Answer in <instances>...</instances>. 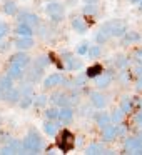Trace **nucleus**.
Masks as SVG:
<instances>
[{
    "mask_svg": "<svg viewBox=\"0 0 142 155\" xmlns=\"http://www.w3.org/2000/svg\"><path fill=\"white\" fill-rule=\"evenodd\" d=\"M22 143H24V153H39L44 150V140L35 128H29Z\"/></svg>",
    "mask_w": 142,
    "mask_h": 155,
    "instance_id": "nucleus-1",
    "label": "nucleus"
},
{
    "mask_svg": "<svg viewBox=\"0 0 142 155\" xmlns=\"http://www.w3.org/2000/svg\"><path fill=\"white\" fill-rule=\"evenodd\" d=\"M55 147H57L62 153L72 152L77 147V145H75V135L72 134L70 130H67V128H62L57 134V137H55Z\"/></svg>",
    "mask_w": 142,
    "mask_h": 155,
    "instance_id": "nucleus-2",
    "label": "nucleus"
},
{
    "mask_svg": "<svg viewBox=\"0 0 142 155\" xmlns=\"http://www.w3.org/2000/svg\"><path fill=\"white\" fill-rule=\"evenodd\" d=\"M45 14L52 22L57 24V22H62L65 18V7L59 2L52 0V2H47V5H45Z\"/></svg>",
    "mask_w": 142,
    "mask_h": 155,
    "instance_id": "nucleus-3",
    "label": "nucleus"
},
{
    "mask_svg": "<svg viewBox=\"0 0 142 155\" xmlns=\"http://www.w3.org/2000/svg\"><path fill=\"white\" fill-rule=\"evenodd\" d=\"M102 27L110 34L112 38H122L129 30L125 22H122V20H109L105 24H102Z\"/></svg>",
    "mask_w": 142,
    "mask_h": 155,
    "instance_id": "nucleus-4",
    "label": "nucleus"
},
{
    "mask_svg": "<svg viewBox=\"0 0 142 155\" xmlns=\"http://www.w3.org/2000/svg\"><path fill=\"white\" fill-rule=\"evenodd\" d=\"M89 100H90L92 107H95L97 110H104L109 105V97L105 94H102L99 88L94 92H89Z\"/></svg>",
    "mask_w": 142,
    "mask_h": 155,
    "instance_id": "nucleus-5",
    "label": "nucleus"
},
{
    "mask_svg": "<svg viewBox=\"0 0 142 155\" xmlns=\"http://www.w3.org/2000/svg\"><path fill=\"white\" fill-rule=\"evenodd\" d=\"M65 82V77H64V74H50V75H47V77L42 80V87L45 88V90H50V88H55V87H59V85H62Z\"/></svg>",
    "mask_w": 142,
    "mask_h": 155,
    "instance_id": "nucleus-6",
    "label": "nucleus"
},
{
    "mask_svg": "<svg viewBox=\"0 0 142 155\" xmlns=\"http://www.w3.org/2000/svg\"><path fill=\"white\" fill-rule=\"evenodd\" d=\"M100 130H102V134H100L102 142H105V143H109V142H114L115 138L120 137V135H119V127H117L115 124H109L107 127L100 128Z\"/></svg>",
    "mask_w": 142,
    "mask_h": 155,
    "instance_id": "nucleus-7",
    "label": "nucleus"
},
{
    "mask_svg": "<svg viewBox=\"0 0 142 155\" xmlns=\"http://www.w3.org/2000/svg\"><path fill=\"white\" fill-rule=\"evenodd\" d=\"M0 153H24V143H22V140L12 138V140H8L7 145L0 148Z\"/></svg>",
    "mask_w": 142,
    "mask_h": 155,
    "instance_id": "nucleus-8",
    "label": "nucleus"
},
{
    "mask_svg": "<svg viewBox=\"0 0 142 155\" xmlns=\"http://www.w3.org/2000/svg\"><path fill=\"white\" fill-rule=\"evenodd\" d=\"M95 80V87L99 88V90H104V88L110 87V84L114 82V74L112 72H102L99 77L94 78Z\"/></svg>",
    "mask_w": 142,
    "mask_h": 155,
    "instance_id": "nucleus-9",
    "label": "nucleus"
},
{
    "mask_svg": "<svg viewBox=\"0 0 142 155\" xmlns=\"http://www.w3.org/2000/svg\"><path fill=\"white\" fill-rule=\"evenodd\" d=\"M17 20L19 22H24V24H27V25H30V27H34V28H37L39 27V24H40V20H39V15L37 14H32V12H20V14H17Z\"/></svg>",
    "mask_w": 142,
    "mask_h": 155,
    "instance_id": "nucleus-10",
    "label": "nucleus"
},
{
    "mask_svg": "<svg viewBox=\"0 0 142 155\" xmlns=\"http://www.w3.org/2000/svg\"><path fill=\"white\" fill-rule=\"evenodd\" d=\"M70 25H72V28H74L77 34H80V35L87 34L89 27H90V24H89L85 18H82V17H74L70 20Z\"/></svg>",
    "mask_w": 142,
    "mask_h": 155,
    "instance_id": "nucleus-11",
    "label": "nucleus"
},
{
    "mask_svg": "<svg viewBox=\"0 0 142 155\" xmlns=\"http://www.w3.org/2000/svg\"><path fill=\"white\" fill-rule=\"evenodd\" d=\"M59 127H60V124H57L55 120H49V118H45V122L42 124V130L47 137H57V134L60 132Z\"/></svg>",
    "mask_w": 142,
    "mask_h": 155,
    "instance_id": "nucleus-12",
    "label": "nucleus"
},
{
    "mask_svg": "<svg viewBox=\"0 0 142 155\" xmlns=\"http://www.w3.org/2000/svg\"><path fill=\"white\" fill-rule=\"evenodd\" d=\"M34 45H35L34 37H17L14 40V47L17 50H30Z\"/></svg>",
    "mask_w": 142,
    "mask_h": 155,
    "instance_id": "nucleus-13",
    "label": "nucleus"
},
{
    "mask_svg": "<svg viewBox=\"0 0 142 155\" xmlns=\"http://www.w3.org/2000/svg\"><path fill=\"white\" fill-rule=\"evenodd\" d=\"M7 75H10L14 80H20V78H24V75H25V67L10 62V65L7 67Z\"/></svg>",
    "mask_w": 142,
    "mask_h": 155,
    "instance_id": "nucleus-14",
    "label": "nucleus"
},
{
    "mask_svg": "<svg viewBox=\"0 0 142 155\" xmlns=\"http://www.w3.org/2000/svg\"><path fill=\"white\" fill-rule=\"evenodd\" d=\"M142 147V140L135 135V137H127L124 140V150L129 152V153H134L137 148Z\"/></svg>",
    "mask_w": 142,
    "mask_h": 155,
    "instance_id": "nucleus-15",
    "label": "nucleus"
},
{
    "mask_svg": "<svg viewBox=\"0 0 142 155\" xmlns=\"http://www.w3.org/2000/svg\"><path fill=\"white\" fill-rule=\"evenodd\" d=\"M72 120H74V108L70 105L60 107V110H59V122L60 124H70Z\"/></svg>",
    "mask_w": 142,
    "mask_h": 155,
    "instance_id": "nucleus-16",
    "label": "nucleus"
},
{
    "mask_svg": "<svg viewBox=\"0 0 142 155\" xmlns=\"http://www.w3.org/2000/svg\"><path fill=\"white\" fill-rule=\"evenodd\" d=\"M32 58L29 57L27 50H17V54H14L10 57V62H14V64H19L22 65V67H27L29 64H30Z\"/></svg>",
    "mask_w": 142,
    "mask_h": 155,
    "instance_id": "nucleus-17",
    "label": "nucleus"
},
{
    "mask_svg": "<svg viewBox=\"0 0 142 155\" xmlns=\"http://www.w3.org/2000/svg\"><path fill=\"white\" fill-rule=\"evenodd\" d=\"M64 60H65V70H69V72H77V70H80V68L84 67V64H82L80 58H75L74 55L64 58Z\"/></svg>",
    "mask_w": 142,
    "mask_h": 155,
    "instance_id": "nucleus-18",
    "label": "nucleus"
},
{
    "mask_svg": "<svg viewBox=\"0 0 142 155\" xmlns=\"http://www.w3.org/2000/svg\"><path fill=\"white\" fill-rule=\"evenodd\" d=\"M15 34H17V37H34V27H30V25L24 24V22H19V25L15 27Z\"/></svg>",
    "mask_w": 142,
    "mask_h": 155,
    "instance_id": "nucleus-19",
    "label": "nucleus"
},
{
    "mask_svg": "<svg viewBox=\"0 0 142 155\" xmlns=\"http://www.w3.org/2000/svg\"><path fill=\"white\" fill-rule=\"evenodd\" d=\"M2 10L8 17H15L19 14V5L15 4V0H5L4 5H2Z\"/></svg>",
    "mask_w": 142,
    "mask_h": 155,
    "instance_id": "nucleus-20",
    "label": "nucleus"
},
{
    "mask_svg": "<svg viewBox=\"0 0 142 155\" xmlns=\"http://www.w3.org/2000/svg\"><path fill=\"white\" fill-rule=\"evenodd\" d=\"M119 107L122 108V110L125 112V114H130V112L135 110V102H134V97H130V95H124L120 100V105Z\"/></svg>",
    "mask_w": 142,
    "mask_h": 155,
    "instance_id": "nucleus-21",
    "label": "nucleus"
},
{
    "mask_svg": "<svg viewBox=\"0 0 142 155\" xmlns=\"http://www.w3.org/2000/svg\"><path fill=\"white\" fill-rule=\"evenodd\" d=\"M20 90L19 88H10L8 92H5V95H4V100L7 102V104H10V105H15V104H19V100H20Z\"/></svg>",
    "mask_w": 142,
    "mask_h": 155,
    "instance_id": "nucleus-22",
    "label": "nucleus"
},
{
    "mask_svg": "<svg viewBox=\"0 0 142 155\" xmlns=\"http://www.w3.org/2000/svg\"><path fill=\"white\" fill-rule=\"evenodd\" d=\"M140 40H142L140 34H139V32H134V30H127V34L122 37V44L124 45H132V44L140 42Z\"/></svg>",
    "mask_w": 142,
    "mask_h": 155,
    "instance_id": "nucleus-23",
    "label": "nucleus"
},
{
    "mask_svg": "<svg viewBox=\"0 0 142 155\" xmlns=\"http://www.w3.org/2000/svg\"><path fill=\"white\" fill-rule=\"evenodd\" d=\"M102 72H105V70H104V67H102L100 64H92V65H89V67L85 68V75H87L89 78H95V77H99V75H100Z\"/></svg>",
    "mask_w": 142,
    "mask_h": 155,
    "instance_id": "nucleus-24",
    "label": "nucleus"
},
{
    "mask_svg": "<svg viewBox=\"0 0 142 155\" xmlns=\"http://www.w3.org/2000/svg\"><path fill=\"white\" fill-rule=\"evenodd\" d=\"M50 100L54 102V105H57V107H65V105H70V100H69V97L65 94H62V92H59V94H54L50 97Z\"/></svg>",
    "mask_w": 142,
    "mask_h": 155,
    "instance_id": "nucleus-25",
    "label": "nucleus"
},
{
    "mask_svg": "<svg viewBox=\"0 0 142 155\" xmlns=\"http://www.w3.org/2000/svg\"><path fill=\"white\" fill-rule=\"evenodd\" d=\"M105 152V147H104V142H94V143H89L85 147V153H104Z\"/></svg>",
    "mask_w": 142,
    "mask_h": 155,
    "instance_id": "nucleus-26",
    "label": "nucleus"
},
{
    "mask_svg": "<svg viewBox=\"0 0 142 155\" xmlns=\"http://www.w3.org/2000/svg\"><path fill=\"white\" fill-rule=\"evenodd\" d=\"M19 90H20V95L22 97H35V88H34V84L32 82H24V84L19 87Z\"/></svg>",
    "mask_w": 142,
    "mask_h": 155,
    "instance_id": "nucleus-27",
    "label": "nucleus"
},
{
    "mask_svg": "<svg viewBox=\"0 0 142 155\" xmlns=\"http://www.w3.org/2000/svg\"><path fill=\"white\" fill-rule=\"evenodd\" d=\"M95 124H97L100 128H104V127H107L109 124H112V118H110V115H109V114L100 112V114L95 115Z\"/></svg>",
    "mask_w": 142,
    "mask_h": 155,
    "instance_id": "nucleus-28",
    "label": "nucleus"
},
{
    "mask_svg": "<svg viewBox=\"0 0 142 155\" xmlns=\"http://www.w3.org/2000/svg\"><path fill=\"white\" fill-rule=\"evenodd\" d=\"M125 112L122 110L120 107H117V108H114L112 110V114H110V118H112V124H115V125H119V124H122L124 122V117H125Z\"/></svg>",
    "mask_w": 142,
    "mask_h": 155,
    "instance_id": "nucleus-29",
    "label": "nucleus"
},
{
    "mask_svg": "<svg viewBox=\"0 0 142 155\" xmlns=\"http://www.w3.org/2000/svg\"><path fill=\"white\" fill-rule=\"evenodd\" d=\"M0 87H2L4 92H8L10 88H14V78L7 74L2 75V77H0Z\"/></svg>",
    "mask_w": 142,
    "mask_h": 155,
    "instance_id": "nucleus-30",
    "label": "nucleus"
},
{
    "mask_svg": "<svg viewBox=\"0 0 142 155\" xmlns=\"http://www.w3.org/2000/svg\"><path fill=\"white\" fill-rule=\"evenodd\" d=\"M100 55H102V47L97 44V45H90V47H89V52H87L85 57H89L90 60H95V58H99Z\"/></svg>",
    "mask_w": 142,
    "mask_h": 155,
    "instance_id": "nucleus-31",
    "label": "nucleus"
},
{
    "mask_svg": "<svg viewBox=\"0 0 142 155\" xmlns=\"http://www.w3.org/2000/svg\"><path fill=\"white\" fill-rule=\"evenodd\" d=\"M110 34H109L107 30H105L104 27H100V30L97 32V35H95V42H97L99 45H102V44H105L107 40H110Z\"/></svg>",
    "mask_w": 142,
    "mask_h": 155,
    "instance_id": "nucleus-32",
    "label": "nucleus"
},
{
    "mask_svg": "<svg viewBox=\"0 0 142 155\" xmlns=\"http://www.w3.org/2000/svg\"><path fill=\"white\" fill-rule=\"evenodd\" d=\"M59 110H60V107L45 108V118H49V120H59Z\"/></svg>",
    "mask_w": 142,
    "mask_h": 155,
    "instance_id": "nucleus-33",
    "label": "nucleus"
},
{
    "mask_svg": "<svg viewBox=\"0 0 142 155\" xmlns=\"http://www.w3.org/2000/svg\"><path fill=\"white\" fill-rule=\"evenodd\" d=\"M82 12H84V15L94 17V15L99 12V7H97V4H85L84 8H82Z\"/></svg>",
    "mask_w": 142,
    "mask_h": 155,
    "instance_id": "nucleus-34",
    "label": "nucleus"
},
{
    "mask_svg": "<svg viewBox=\"0 0 142 155\" xmlns=\"http://www.w3.org/2000/svg\"><path fill=\"white\" fill-rule=\"evenodd\" d=\"M50 64H52L50 55H40V57L35 58V65H39V67H42V68H47Z\"/></svg>",
    "mask_w": 142,
    "mask_h": 155,
    "instance_id": "nucleus-35",
    "label": "nucleus"
},
{
    "mask_svg": "<svg viewBox=\"0 0 142 155\" xmlns=\"http://www.w3.org/2000/svg\"><path fill=\"white\" fill-rule=\"evenodd\" d=\"M49 98L50 97H47L45 94H40V95H37V97H34V107H37V108L44 107V105L49 102Z\"/></svg>",
    "mask_w": 142,
    "mask_h": 155,
    "instance_id": "nucleus-36",
    "label": "nucleus"
},
{
    "mask_svg": "<svg viewBox=\"0 0 142 155\" xmlns=\"http://www.w3.org/2000/svg\"><path fill=\"white\" fill-rule=\"evenodd\" d=\"M127 65H129V57H119L114 60V67L119 68V70H124Z\"/></svg>",
    "mask_w": 142,
    "mask_h": 155,
    "instance_id": "nucleus-37",
    "label": "nucleus"
},
{
    "mask_svg": "<svg viewBox=\"0 0 142 155\" xmlns=\"http://www.w3.org/2000/svg\"><path fill=\"white\" fill-rule=\"evenodd\" d=\"M89 47H90V45H89V42H82V44L77 45V48H75V54L80 55V57H84V55H87Z\"/></svg>",
    "mask_w": 142,
    "mask_h": 155,
    "instance_id": "nucleus-38",
    "label": "nucleus"
},
{
    "mask_svg": "<svg viewBox=\"0 0 142 155\" xmlns=\"http://www.w3.org/2000/svg\"><path fill=\"white\" fill-rule=\"evenodd\" d=\"M8 34H10V25H8V22H0V40H4Z\"/></svg>",
    "mask_w": 142,
    "mask_h": 155,
    "instance_id": "nucleus-39",
    "label": "nucleus"
},
{
    "mask_svg": "<svg viewBox=\"0 0 142 155\" xmlns=\"http://www.w3.org/2000/svg\"><path fill=\"white\" fill-rule=\"evenodd\" d=\"M30 105H34V97H20V100H19V107L20 108H29Z\"/></svg>",
    "mask_w": 142,
    "mask_h": 155,
    "instance_id": "nucleus-40",
    "label": "nucleus"
},
{
    "mask_svg": "<svg viewBox=\"0 0 142 155\" xmlns=\"http://www.w3.org/2000/svg\"><path fill=\"white\" fill-rule=\"evenodd\" d=\"M115 78H117V80L120 82V84L127 85L129 82H130V74H129V70H125V68H124V70H122V72H120V74H119Z\"/></svg>",
    "mask_w": 142,
    "mask_h": 155,
    "instance_id": "nucleus-41",
    "label": "nucleus"
},
{
    "mask_svg": "<svg viewBox=\"0 0 142 155\" xmlns=\"http://www.w3.org/2000/svg\"><path fill=\"white\" fill-rule=\"evenodd\" d=\"M87 75H85V72L84 74H80V75H77V77L74 78V82H72V85H75V87H84L85 85V82H87Z\"/></svg>",
    "mask_w": 142,
    "mask_h": 155,
    "instance_id": "nucleus-42",
    "label": "nucleus"
},
{
    "mask_svg": "<svg viewBox=\"0 0 142 155\" xmlns=\"http://www.w3.org/2000/svg\"><path fill=\"white\" fill-rule=\"evenodd\" d=\"M134 125L137 128H142V112H137L134 117Z\"/></svg>",
    "mask_w": 142,
    "mask_h": 155,
    "instance_id": "nucleus-43",
    "label": "nucleus"
},
{
    "mask_svg": "<svg viewBox=\"0 0 142 155\" xmlns=\"http://www.w3.org/2000/svg\"><path fill=\"white\" fill-rule=\"evenodd\" d=\"M134 60L137 62V64H142V48H137V50L134 52Z\"/></svg>",
    "mask_w": 142,
    "mask_h": 155,
    "instance_id": "nucleus-44",
    "label": "nucleus"
},
{
    "mask_svg": "<svg viewBox=\"0 0 142 155\" xmlns=\"http://www.w3.org/2000/svg\"><path fill=\"white\" fill-rule=\"evenodd\" d=\"M12 45H14V44H10V42H2V40H0V52H7Z\"/></svg>",
    "mask_w": 142,
    "mask_h": 155,
    "instance_id": "nucleus-45",
    "label": "nucleus"
},
{
    "mask_svg": "<svg viewBox=\"0 0 142 155\" xmlns=\"http://www.w3.org/2000/svg\"><path fill=\"white\" fill-rule=\"evenodd\" d=\"M132 72H134V75L140 77V75H142V64H137V65L134 67V70H132Z\"/></svg>",
    "mask_w": 142,
    "mask_h": 155,
    "instance_id": "nucleus-46",
    "label": "nucleus"
},
{
    "mask_svg": "<svg viewBox=\"0 0 142 155\" xmlns=\"http://www.w3.org/2000/svg\"><path fill=\"white\" fill-rule=\"evenodd\" d=\"M135 90H137V92H142V75L137 78V82H135Z\"/></svg>",
    "mask_w": 142,
    "mask_h": 155,
    "instance_id": "nucleus-47",
    "label": "nucleus"
},
{
    "mask_svg": "<svg viewBox=\"0 0 142 155\" xmlns=\"http://www.w3.org/2000/svg\"><path fill=\"white\" fill-rule=\"evenodd\" d=\"M90 108H89V107H84V108H82V115H90Z\"/></svg>",
    "mask_w": 142,
    "mask_h": 155,
    "instance_id": "nucleus-48",
    "label": "nucleus"
},
{
    "mask_svg": "<svg viewBox=\"0 0 142 155\" xmlns=\"http://www.w3.org/2000/svg\"><path fill=\"white\" fill-rule=\"evenodd\" d=\"M82 143H84V138H82V137H77V140H75V145H79V147H80Z\"/></svg>",
    "mask_w": 142,
    "mask_h": 155,
    "instance_id": "nucleus-49",
    "label": "nucleus"
},
{
    "mask_svg": "<svg viewBox=\"0 0 142 155\" xmlns=\"http://www.w3.org/2000/svg\"><path fill=\"white\" fill-rule=\"evenodd\" d=\"M84 2H85V4H97L99 0H84Z\"/></svg>",
    "mask_w": 142,
    "mask_h": 155,
    "instance_id": "nucleus-50",
    "label": "nucleus"
},
{
    "mask_svg": "<svg viewBox=\"0 0 142 155\" xmlns=\"http://www.w3.org/2000/svg\"><path fill=\"white\" fill-rule=\"evenodd\" d=\"M4 95H5V92L2 90V87H0V100H4Z\"/></svg>",
    "mask_w": 142,
    "mask_h": 155,
    "instance_id": "nucleus-51",
    "label": "nucleus"
},
{
    "mask_svg": "<svg viewBox=\"0 0 142 155\" xmlns=\"http://www.w3.org/2000/svg\"><path fill=\"white\" fill-rule=\"evenodd\" d=\"M137 137L142 140V128H139V132H137Z\"/></svg>",
    "mask_w": 142,
    "mask_h": 155,
    "instance_id": "nucleus-52",
    "label": "nucleus"
},
{
    "mask_svg": "<svg viewBox=\"0 0 142 155\" xmlns=\"http://www.w3.org/2000/svg\"><path fill=\"white\" fill-rule=\"evenodd\" d=\"M129 2H132V4H139L140 0H129Z\"/></svg>",
    "mask_w": 142,
    "mask_h": 155,
    "instance_id": "nucleus-53",
    "label": "nucleus"
},
{
    "mask_svg": "<svg viewBox=\"0 0 142 155\" xmlns=\"http://www.w3.org/2000/svg\"><path fill=\"white\" fill-rule=\"evenodd\" d=\"M139 10L142 12V0H140V2H139Z\"/></svg>",
    "mask_w": 142,
    "mask_h": 155,
    "instance_id": "nucleus-54",
    "label": "nucleus"
},
{
    "mask_svg": "<svg viewBox=\"0 0 142 155\" xmlns=\"http://www.w3.org/2000/svg\"><path fill=\"white\" fill-rule=\"evenodd\" d=\"M45 2H52V0H45Z\"/></svg>",
    "mask_w": 142,
    "mask_h": 155,
    "instance_id": "nucleus-55",
    "label": "nucleus"
}]
</instances>
